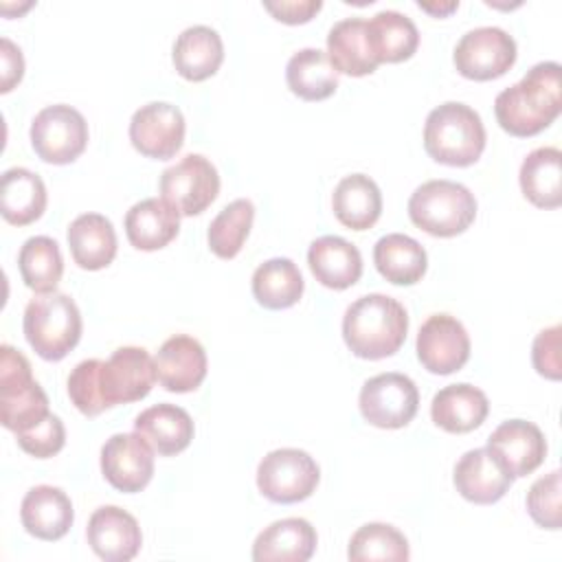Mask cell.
<instances>
[{
    "instance_id": "25",
    "label": "cell",
    "mask_w": 562,
    "mask_h": 562,
    "mask_svg": "<svg viewBox=\"0 0 562 562\" xmlns=\"http://www.w3.org/2000/svg\"><path fill=\"white\" fill-rule=\"evenodd\" d=\"M180 231V213L162 198H145L125 213V235L138 250H160Z\"/></svg>"
},
{
    "instance_id": "37",
    "label": "cell",
    "mask_w": 562,
    "mask_h": 562,
    "mask_svg": "<svg viewBox=\"0 0 562 562\" xmlns=\"http://www.w3.org/2000/svg\"><path fill=\"white\" fill-rule=\"evenodd\" d=\"M255 206L250 200L239 198L226 204L209 224V248L220 259H233L252 228Z\"/></svg>"
},
{
    "instance_id": "20",
    "label": "cell",
    "mask_w": 562,
    "mask_h": 562,
    "mask_svg": "<svg viewBox=\"0 0 562 562\" xmlns=\"http://www.w3.org/2000/svg\"><path fill=\"white\" fill-rule=\"evenodd\" d=\"M20 520L31 536L40 540H59L72 527L75 512L64 490L35 485L22 498Z\"/></svg>"
},
{
    "instance_id": "23",
    "label": "cell",
    "mask_w": 562,
    "mask_h": 562,
    "mask_svg": "<svg viewBox=\"0 0 562 562\" xmlns=\"http://www.w3.org/2000/svg\"><path fill=\"white\" fill-rule=\"evenodd\" d=\"M487 411V395L468 382L439 389L430 402L432 422L448 432H470L479 428Z\"/></svg>"
},
{
    "instance_id": "17",
    "label": "cell",
    "mask_w": 562,
    "mask_h": 562,
    "mask_svg": "<svg viewBox=\"0 0 562 562\" xmlns=\"http://www.w3.org/2000/svg\"><path fill=\"white\" fill-rule=\"evenodd\" d=\"M86 536L90 549L105 562H127L143 544V533L136 518L116 505L94 509L88 520Z\"/></svg>"
},
{
    "instance_id": "43",
    "label": "cell",
    "mask_w": 562,
    "mask_h": 562,
    "mask_svg": "<svg viewBox=\"0 0 562 562\" xmlns=\"http://www.w3.org/2000/svg\"><path fill=\"white\" fill-rule=\"evenodd\" d=\"M323 7L321 0H266L263 9L270 11L279 22L285 24H303L312 20L314 13H318Z\"/></svg>"
},
{
    "instance_id": "5",
    "label": "cell",
    "mask_w": 562,
    "mask_h": 562,
    "mask_svg": "<svg viewBox=\"0 0 562 562\" xmlns=\"http://www.w3.org/2000/svg\"><path fill=\"white\" fill-rule=\"evenodd\" d=\"M411 222L435 237H454L476 217L472 191L452 180H428L408 200Z\"/></svg>"
},
{
    "instance_id": "22",
    "label": "cell",
    "mask_w": 562,
    "mask_h": 562,
    "mask_svg": "<svg viewBox=\"0 0 562 562\" xmlns=\"http://www.w3.org/2000/svg\"><path fill=\"white\" fill-rule=\"evenodd\" d=\"M307 263L316 281L331 290L351 288L362 274L360 250L338 235H323L310 244Z\"/></svg>"
},
{
    "instance_id": "45",
    "label": "cell",
    "mask_w": 562,
    "mask_h": 562,
    "mask_svg": "<svg viewBox=\"0 0 562 562\" xmlns=\"http://www.w3.org/2000/svg\"><path fill=\"white\" fill-rule=\"evenodd\" d=\"M417 7L419 9H424V11H428V13H432V15H448V13H452L457 7H459V2L457 0H450V2H417Z\"/></svg>"
},
{
    "instance_id": "12",
    "label": "cell",
    "mask_w": 562,
    "mask_h": 562,
    "mask_svg": "<svg viewBox=\"0 0 562 562\" xmlns=\"http://www.w3.org/2000/svg\"><path fill=\"white\" fill-rule=\"evenodd\" d=\"M130 140L147 158L167 160L184 143V116L178 105L151 101L140 105L130 121Z\"/></svg>"
},
{
    "instance_id": "28",
    "label": "cell",
    "mask_w": 562,
    "mask_h": 562,
    "mask_svg": "<svg viewBox=\"0 0 562 562\" xmlns=\"http://www.w3.org/2000/svg\"><path fill=\"white\" fill-rule=\"evenodd\" d=\"M327 57L338 72L351 77L371 75L378 68V59L369 44L367 20L345 18L336 22L327 33Z\"/></svg>"
},
{
    "instance_id": "24",
    "label": "cell",
    "mask_w": 562,
    "mask_h": 562,
    "mask_svg": "<svg viewBox=\"0 0 562 562\" xmlns=\"http://www.w3.org/2000/svg\"><path fill=\"white\" fill-rule=\"evenodd\" d=\"M176 70L189 81H204L217 72L224 59V44L215 29L206 24H193L184 29L171 53Z\"/></svg>"
},
{
    "instance_id": "2",
    "label": "cell",
    "mask_w": 562,
    "mask_h": 562,
    "mask_svg": "<svg viewBox=\"0 0 562 562\" xmlns=\"http://www.w3.org/2000/svg\"><path fill=\"white\" fill-rule=\"evenodd\" d=\"M406 331L404 305L380 292L356 299L342 316V338L351 353L364 360L393 356L404 345Z\"/></svg>"
},
{
    "instance_id": "13",
    "label": "cell",
    "mask_w": 562,
    "mask_h": 562,
    "mask_svg": "<svg viewBox=\"0 0 562 562\" xmlns=\"http://www.w3.org/2000/svg\"><path fill=\"white\" fill-rule=\"evenodd\" d=\"M417 358L430 373L448 375L470 358V336L450 314L428 316L417 331Z\"/></svg>"
},
{
    "instance_id": "38",
    "label": "cell",
    "mask_w": 562,
    "mask_h": 562,
    "mask_svg": "<svg viewBox=\"0 0 562 562\" xmlns=\"http://www.w3.org/2000/svg\"><path fill=\"white\" fill-rule=\"evenodd\" d=\"M349 560L353 562H373V560H408V542L402 531L393 525L384 522H367L362 525L349 540L347 549Z\"/></svg>"
},
{
    "instance_id": "41",
    "label": "cell",
    "mask_w": 562,
    "mask_h": 562,
    "mask_svg": "<svg viewBox=\"0 0 562 562\" xmlns=\"http://www.w3.org/2000/svg\"><path fill=\"white\" fill-rule=\"evenodd\" d=\"M18 443L24 452L37 457V459H48L53 454H57L64 443H66V428L61 424V419L53 413H48L42 422H37L35 426L15 432Z\"/></svg>"
},
{
    "instance_id": "15",
    "label": "cell",
    "mask_w": 562,
    "mask_h": 562,
    "mask_svg": "<svg viewBox=\"0 0 562 562\" xmlns=\"http://www.w3.org/2000/svg\"><path fill=\"white\" fill-rule=\"evenodd\" d=\"M156 382L154 358L143 347H119L101 367L108 406L143 400Z\"/></svg>"
},
{
    "instance_id": "29",
    "label": "cell",
    "mask_w": 562,
    "mask_h": 562,
    "mask_svg": "<svg viewBox=\"0 0 562 562\" xmlns=\"http://www.w3.org/2000/svg\"><path fill=\"white\" fill-rule=\"evenodd\" d=\"M331 209L338 222L347 228L367 231L382 213L380 187L364 173L345 176L334 189Z\"/></svg>"
},
{
    "instance_id": "36",
    "label": "cell",
    "mask_w": 562,
    "mask_h": 562,
    "mask_svg": "<svg viewBox=\"0 0 562 562\" xmlns=\"http://www.w3.org/2000/svg\"><path fill=\"white\" fill-rule=\"evenodd\" d=\"M18 268L26 288L37 294L55 292L64 272V259L57 241L46 235L29 237L20 248Z\"/></svg>"
},
{
    "instance_id": "8",
    "label": "cell",
    "mask_w": 562,
    "mask_h": 562,
    "mask_svg": "<svg viewBox=\"0 0 562 562\" xmlns=\"http://www.w3.org/2000/svg\"><path fill=\"white\" fill-rule=\"evenodd\" d=\"M31 145L50 165H68L88 145V123L83 114L66 103L46 105L31 123Z\"/></svg>"
},
{
    "instance_id": "16",
    "label": "cell",
    "mask_w": 562,
    "mask_h": 562,
    "mask_svg": "<svg viewBox=\"0 0 562 562\" xmlns=\"http://www.w3.org/2000/svg\"><path fill=\"white\" fill-rule=\"evenodd\" d=\"M487 450L514 476L531 474L547 454L542 430L525 419H507L487 437Z\"/></svg>"
},
{
    "instance_id": "42",
    "label": "cell",
    "mask_w": 562,
    "mask_h": 562,
    "mask_svg": "<svg viewBox=\"0 0 562 562\" xmlns=\"http://www.w3.org/2000/svg\"><path fill=\"white\" fill-rule=\"evenodd\" d=\"M560 334L562 327L553 325L542 329L531 347V360L540 375L549 380H560L562 375V360H560Z\"/></svg>"
},
{
    "instance_id": "39",
    "label": "cell",
    "mask_w": 562,
    "mask_h": 562,
    "mask_svg": "<svg viewBox=\"0 0 562 562\" xmlns=\"http://www.w3.org/2000/svg\"><path fill=\"white\" fill-rule=\"evenodd\" d=\"M101 367L103 360L88 358L81 360L68 375L70 402L77 406L79 413L88 417H97L99 413L110 408L101 389Z\"/></svg>"
},
{
    "instance_id": "3",
    "label": "cell",
    "mask_w": 562,
    "mask_h": 562,
    "mask_svg": "<svg viewBox=\"0 0 562 562\" xmlns=\"http://www.w3.org/2000/svg\"><path fill=\"white\" fill-rule=\"evenodd\" d=\"M424 149L441 165H474L485 149V127L476 110L446 101L430 110L424 123Z\"/></svg>"
},
{
    "instance_id": "44",
    "label": "cell",
    "mask_w": 562,
    "mask_h": 562,
    "mask_svg": "<svg viewBox=\"0 0 562 562\" xmlns=\"http://www.w3.org/2000/svg\"><path fill=\"white\" fill-rule=\"evenodd\" d=\"M0 92H9L15 83H20L22 75H24V59H22V50L9 40L2 37L0 40Z\"/></svg>"
},
{
    "instance_id": "9",
    "label": "cell",
    "mask_w": 562,
    "mask_h": 562,
    "mask_svg": "<svg viewBox=\"0 0 562 562\" xmlns=\"http://www.w3.org/2000/svg\"><path fill=\"white\" fill-rule=\"evenodd\" d=\"M360 413L378 428L406 426L419 406L415 382L397 371H386L369 378L360 389Z\"/></svg>"
},
{
    "instance_id": "34",
    "label": "cell",
    "mask_w": 562,
    "mask_h": 562,
    "mask_svg": "<svg viewBox=\"0 0 562 562\" xmlns=\"http://www.w3.org/2000/svg\"><path fill=\"white\" fill-rule=\"evenodd\" d=\"M288 88L305 101H323L338 88V70L321 48L296 50L285 66Z\"/></svg>"
},
{
    "instance_id": "30",
    "label": "cell",
    "mask_w": 562,
    "mask_h": 562,
    "mask_svg": "<svg viewBox=\"0 0 562 562\" xmlns=\"http://www.w3.org/2000/svg\"><path fill=\"white\" fill-rule=\"evenodd\" d=\"M44 209H46V184L37 173L24 167H11L2 173L0 213L9 224L26 226L40 220Z\"/></svg>"
},
{
    "instance_id": "32",
    "label": "cell",
    "mask_w": 562,
    "mask_h": 562,
    "mask_svg": "<svg viewBox=\"0 0 562 562\" xmlns=\"http://www.w3.org/2000/svg\"><path fill=\"white\" fill-rule=\"evenodd\" d=\"M373 263L386 281L395 285H413L424 277L428 257L417 239L404 233H389L375 241Z\"/></svg>"
},
{
    "instance_id": "7",
    "label": "cell",
    "mask_w": 562,
    "mask_h": 562,
    "mask_svg": "<svg viewBox=\"0 0 562 562\" xmlns=\"http://www.w3.org/2000/svg\"><path fill=\"white\" fill-rule=\"evenodd\" d=\"M321 479L316 461L299 448L268 452L257 465V487L272 503H299L312 496Z\"/></svg>"
},
{
    "instance_id": "11",
    "label": "cell",
    "mask_w": 562,
    "mask_h": 562,
    "mask_svg": "<svg viewBox=\"0 0 562 562\" xmlns=\"http://www.w3.org/2000/svg\"><path fill=\"white\" fill-rule=\"evenodd\" d=\"M457 70L474 81L505 75L516 61V42L501 26H476L461 35L454 46Z\"/></svg>"
},
{
    "instance_id": "10",
    "label": "cell",
    "mask_w": 562,
    "mask_h": 562,
    "mask_svg": "<svg viewBox=\"0 0 562 562\" xmlns=\"http://www.w3.org/2000/svg\"><path fill=\"white\" fill-rule=\"evenodd\" d=\"M220 193L215 165L202 154H187L160 176V195L180 215L202 213Z\"/></svg>"
},
{
    "instance_id": "31",
    "label": "cell",
    "mask_w": 562,
    "mask_h": 562,
    "mask_svg": "<svg viewBox=\"0 0 562 562\" xmlns=\"http://www.w3.org/2000/svg\"><path fill=\"white\" fill-rule=\"evenodd\" d=\"M522 195L540 209L562 204V151L558 147H538L520 165Z\"/></svg>"
},
{
    "instance_id": "19",
    "label": "cell",
    "mask_w": 562,
    "mask_h": 562,
    "mask_svg": "<svg viewBox=\"0 0 562 562\" xmlns=\"http://www.w3.org/2000/svg\"><path fill=\"white\" fill-rule=\"evenodd\" d=\"M154 364L156 380L171 393L195 391L206 378V351L187 334L167 338L160 345Z\"/></svg>"
},
{
    "instance_id": "1",
    "label": "cell",
    "mask_w": 562,
    "mask_h": 562,
    "mask_svg": "<svg viewBox=\"0 0 562 562\" xmlns=\"http://www.w3.org/2000/svg\"><path fill=\"white\" fill-rule=\"evenodd\" d=\"M560 90V64H536L518 83L498 92L494 101L498 125L512 136H533L542 132L562 110Z\"/></svg>"
},
{
    "instance_id": "27",
    "label": "cell",
    "mask_w": 562,
    "mask_h": 562,
    "mask_svg": "<svg viewBox=\"0 0 562 562\" xmlns=\"http://www.w3.org/2000/svg\"><path fill=\"white\" fill-rule=\"evenodd\" d=\"M68 246L75 263L83 270H101L116 255V233L101 213H83L68 226Z\"/></svg>"
},
{
    "instance_id": "14",
    "label": "cell",
    "mask_w": 562,
    "mask_h": 562,
    "mask_svg": "<svg viewBox=\"0 0 562 562\" xmlns=\"http://www.w3.org/2000/svg\"><path fill=\"white\" fill-rule=\"evenodd\" d=\"M101 472L121 492H140L154 476V448L134 430L116 432L101 448Z\"/></svg>"
},
{
    "instance_id": "40",
    "label": "cell",
    "mask_w": 562,
    "mask_h": 562,
    "mask_svg": "<svg viewBox=\"0 0 562 562\" xmlns=\"http://www.w3.org/2000/svg\"><path fill=\"white\" fill-rule=\"evenodd\" d=\"M527 512L538 527L560 529V470L540 476L527 492Z\"/></svg>"
},
{
    "instance_id": "26",
    "label": "cell",
    "mask_w": 562,
    "mask_h": 562,
    "mask_svg": "<svg viewBox=\"0 0 562 562\" xmlns=\"http://www.w3.org/2000/svg\"><path fill=\"white\" fill-rule=\"evenodd\" d=\"M134 430L154 448L158 454H178L193 439L191 415L176 404H156L145 408L134 419Z\"/></svg>"
},
{
    "instance_id": "21",
    "label": "cell",
    "mask_w": 562,
    "mask_h": 562,
    "mask_svg": "<svg viewBox=\"0 0 562 562\" xmlns=\"http://www.w3.org/2000/svg\"><path fill=\"white\" fill-rule=\"evenodd\" d=\"M316 529L305 518H281L268 525L252 544L255 562H305L316 551Z\"/></svg>"
},
{
    "instance_id": "6",
    "label": "cell",
    "mask_w": 562,
    "mask_h": 562,
    "mask_svg": "<svg viewBox=\"0 0 562 562\" xmlns=\"http://www.w3.org/2000/svg\"><path fill=\"white\" fill-rule=\"evenodd\" d=\"M48 397L31 373L26 356L11 345L0 347V422L22 432L48 415Z\"/></svg>"
},
{
    "instance_id": "18",
    "label": "cell",
    "mask_w": 562,
    "mask_h": 562,
    "mask_svg": "<svg viewBox=\"0 0 562 562\" xmlns=\"http://www.w3.org/2000/svg\"><path fill=\"white\" fill-rule=\"evenodd\" d=\"M457 492L476 505H492L505 496L514 476L501 465V461L485 448L468 450L454 465Z\"/></svg>"
},
{
    "instance_id": "33",
    "label": "cell",
    "mask_w": 562,
    "mask_h": 562,
    "mask_svg": "<svg viewBox=\"0 0 562 562\" xmlns=\"http://www.w3.org/2000/svg\"><path fill=\"white\" fill-rule=\"evenodd\" d=\"M367 35L378 64H395L408 59L419 44V31L415 22L393 9L378 11L367 20Z\"/></svg>"
},
{
    "instance_id": "4",
    "label": "cell",
    "mask_w": 562,
    "mask_h": 562,
    "mask_svg": "<svg viewBox=\"0 0 562 562\" xmlns=\"http://www.w3.org/2000/svg\"><path fill=\"white\" fill-rule=\"evenodd\" d=\"M24 336L44 360H61L81 338V314L64 292H44L24 310Z\"/></svg>"
},
{
    "instance_id": "35",
    "label": "cell",
    "mask_w": 562,
    "mask_h": 562,
    "mask_svg": "<svg viewBox=\"0 0 562 562\" xmlns=\"http://www.w3.org/2000/svg\"><path fill=\"white\" fill-rule=\"evenodd\" d=\"M303 288L301 270L288 257H272L252 272V294L268 310L292 307L301 299Z\"/></svg>"
}]
</instances>
